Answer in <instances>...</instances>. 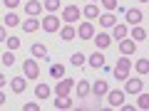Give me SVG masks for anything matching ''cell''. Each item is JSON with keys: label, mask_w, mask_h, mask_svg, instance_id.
I'll use <instances>...</instances> for the list:
<instances>
[{"label": "cell", "mask_w": 149, "mask_h": 111, "mask_svg": "<svg viewBox=\"0 0 149 111\" xmlns=\"http://www.w3.org/2000/svg\"><path fill=\"white\" fill-rule=\"evenodd\" d=\"M129 69H132V62H129V59H117V64H114V77H117L119 82H124L129 77Z\"/></svg>", "instance_id": "6da1fadb"}, {"label": "cell", "mask_w": 149, "mask_h": 111, "mask_svg": "<svg viewBox=\"0 0 149 111\" xmlns=\"http://www.w3.org/2000/svg\"><path fill=\"white\" fill-rule=\"evenodd\" d=\"M22 72H25L27 79H40V67H37L35 59H25L22 62Z\"/></svg>", "instance_id": "7a4b0ae2"}, {"label": "cell", "mask_w": 149, "mask_h": 111, "mask_svg": "<svg viewBox=\"0 0 149 111\" xmlns=\"http://www.w3.org/2000/svg\"><path fill=\"white\" fill-rule=\"evenodd\" d=\"M62 20L67 22V25H72L74 20H80V8H77V5H67V8H62Z\"/></svg>", "instance_id": "3957f363"}, {"label": "cell", "mask_w": 149, "mask_h": 111, "mask_svg": "<svg viewBox=\"0 0 149 111\" xmlns=\"http://www.w3.org/2000/svg\"><path fill=\"white\" fill-rule=\"evenodd\" d=\"M40 25H42L45 32H57V30H60V17H55V15H45Z\"/></svg>", "instance_id": "277c9868"}, {"label": "cell", "mask_w": 149, "mask_h": 111, "mask_svg": "<svg viewBox=\"0 0 149 111\" xmlns=\"http://www.w3.org/2000/svg\"><path fill=\"white\" fill-rule=\"evenodd\" d=\"M72 86H74V82L62 77V79H57V89H55V94H57V96H67L70 91H72Z\"/></svg>", "instance_id": "5b68a950"}, {"label": "cell", "mask_w": 149, "mask_h": 111, "mask_svg": "<svg viewBox=\"0 0 149 111\" xmlns=\"http://www.w3.org/2000/svg\"><path fill=\"white\" fill-rule=\"evenodd\" d=\"M90 91L95 94V99H102V96L109 91V86H107V82H104V79H100V82H95V84L90 86Z\"/></svg>", "instance_id": "8992f818"}, {"label": "cell", "mask_w": 149, "mask_h": 111, "mask_svg": "<svg viewBox=\"0 0 149 111\" xmlns=\"http://www.w3.org/2000/svg\"><path fill=\"white\" fill-rule=\"evenodd\" d=\"M104 96L109 99V106H114V109L124 104V91H107Z\"/></svg>", "instance_id": "52a82bcc"}, {"label": "cell", "mask_w": 149, "mask_h": 111, "mask_svg": "<svg viewBox=\"0 0 149 111\" xmlns=\"http://www.w3.org/2000/svg\"><path fill=\"white\" fill-rule=\"evenodd\" d=\"M124 82H127V94H139V91L144 89V82L142 79H129V77H127Z\"/></svg>", "instance_id": "ba28073f"}, {"label": "cell", "mask_w": 149, "mask_h": 111, "mask_svg": "<svg viewBox=\"0 0 149 111\" xmlns=\"http://www.w3.org/2000/svg\"><path fill=\"white\" fill-rule=\"evenodd\" d=\"M77 35H80L82 40H92V37H95V27H92V22H82L80 30H77Z\"/></svg>", "instance_id": "9c48e42d"}, {"label": "cell", "mask_w": 149, "mask_h": 111, "mask_svg": "<svg viewBox=\"0 0 149 111\" xmlns=\"http://www.w3.org/2000/svg\"><path fill=\"white\" fill-rule=\"evenodd\" d=\"M124 17H127V22H129V25H139V20H144V15L137 10V8H129V10L124 12Z\"/></svg>", "instance_id": "30bf717a"}, {"label": "cell", "mask_w": 149, "mask_h": 111, "mask_svg": "<svg viewBox=\"0 0 149 111\" xmlns=\"http://www.w3.org/2000/svg\"><path fill=\"white\" fill-rule=\"evenodd\" d=\"M40 10H42V3H37V0H30V3H25V12L30 17L40 15Z\"/></svg>", "instance_id": "8fae6325"}, {"label": "cell", "mask_w": 149, "mask_h": 111, "mask_svg": "<svg viewBox=\"0 0 149 111\" xmlns=\"http://www.w3.org/2000/svg\"><path fill=\"white\" fill-rule=\"evenodd\" d=\"M95 45H97V49H104V47L112 45V37L107 35V32H100V35L95 37Z\"/></svg>", "instance_id": "7c38bea8"}, {"label": "cell", "mask_w": 149, "mask_h": 111, "mask_svg": "<svg viewBox=\"0 0 149 111\" xmlns=\"http://www.w3.org/2000/svg\"><path fill=\"white\" fill-rule=\"evenodd\" d=\"M119 49H122V54H132L134 49H137V42L124 37V40H119Z\"/></svg>", "instance_id": "4fadbf2b"}, {"label": "cell", "mask_w": 149, "mask_h": 111, "mask_svg": "<svg viewBox=\"0 0 149 111\" xmlns=\"http://www.w3.org/2000/svg\"><path fill=\"white\" fill-rule=\"evenodd\" d=\"M74 91H77V99H85V96H90V84H87V79H80V84L74 86Z\"/></svg>", "instance_id": "5bb4252c"}, {"label": "cell", "mask_w": 149, "mask_h": 111, "mask_svg": "<svg viewBox=\"0 0 149 111\" xmlns=\"http://www.w3.org/2000/svg\"><path fill=\"white\" fill-rule=\"evenodd\" d=\"M60 37H62L65 42H70V40H74V37H77V30H74L72 25H65L62 30H60Z\"/></svg>", "instance_id": "9a60e30c"}, {"label": "cell", "mask_w": 149, "mask_h": 111, "mask_svg": "<svg viewBox=\"0 0 149 111\" xmlns=\"http://www.w3.org/2000/svg\"><path fill=\"white\" fill-rule=\"evenodd\" d=\"M127 35H129L127 25H114V27H112V37H114V40H124Z\"/></svg>", "instance_id": "2e32d148"}, {"label": "cell", "mask_w": 149, "mask_h": 111, "mask_svg": "<svg viewBox=\"0 0 149 111\" xmlns=\"http://www.w3.org/2000/svg\"><path fill=\"white\" fill-rule=\"evenodd\" d=\"M90 67H95V69L104 67V57H102V52H100V49H97V52L90 57Z\"/></svg>", "instance_id": "e0dca14e"}, {"label": "cell", "mask_w": 149, "mask_h": 111, "mask_svg": "<svg viewBox=\"0 0 149 111\" xmlns=\"http://www.w3.org/2000/svg\"><path fill=\"white\" fill-rule=\"evenodd\" d=\"M10 86H13V91H15V94H22V91H25V86H27V82L20 79V77H15V79L10 82Z\"/></svg>", "instance_id": "ac0fdd59"}, {"label": "cell", "mask_w": 149, "mask_h": 111, "mask_svg": "<svg viewBox=\"0 0 149 111\" xmlns=\"http://www.w3.org/2000/svg\"><path fill=\"white\" fill-rule=\"evenodd\" d=\"M32 57H40V59H47V49H45V45H32L30 47Z\"/></svg>", "instance_id": "d6986e66"}, {"label": "cell", "mask_w": 149, "mask_h": 111, "mask_svg": "<svg viewBox=\"0 0 149 111\" xmlns=\"http://www.w3.org/2000/svg\"><path fill=\"white\" fill-rule=\"evenodd\" d=\"M37 27H40V20H37V17H30V20L22 22V30H25V32H35Z\"/></svg>", "instance_id": "ffe728a7"}, {"label": "cell", "mask_w": 149, "mask_h": 111, "mask_svg": "<svg viewBox=\"0 0 149 111\" xmlns=\"http://www.w3.org/2000/svg\"><path fill=\"white\" fill-rule=\"evenodd\" d=\"M132 40L134 42H142V40H147V30H144V27H139V25H134V30H132Z\"/></svg>", "instance_id": "44dd1931"}, {"label": "cell", "mask_w": 149, "mask_h": 111, "mask_svg": "<svg viewBox=\"0 0 149 111\" xmlns=\"http://www.w3.org/2000/svg\"><path fill=\"white\" fill-rule=\"evenodd\" d=\"M100 22H102V27H114V25H117V17L112 15V12H107V15L100 17Z\"/></svg>", "instance_id": "7402d4cb"}, {"label": "cell", "mask_w": 149, "mask_h": 111, "mask_svg": "<svg viewBox=\"0 0 149 111\" xmlns=\"http://www.w3.org/2000/svg\"><path fill=\"white\" fill-rule=\"evenodd\" d=\"M35 96H37V99H47V96H50V86L47 84H37L35 86Z\"/></svg>", "instance_id": "603a6c76"}, {"label": "cell", "mask_w": 149, "mask_h": 111, "mask_svg": "<svg viewBox=\"0 0 149 111\" xmlns=\"http://www.w3.org/2000/svg\"><path fill=\"white\" fill-rule=\"evenodd\" d=\"M50 77L62 79V77H65V67H62V64H52V67H50Z\"/></svg>", "instance_id": "cb8c5ba5"}, {"label": "cell", "mask_w": 149, "mask_h": 111, "mask_svg": "<svg viewBox=\"0 0 149 111\" xmlns=\"http://www.w3.org/2000/svg\"><path fill=\"white\" fill-rule=\"evenodd\" d=\"M72 106V99H67V96H57L55 99V109H70Z\"/></svg>", "instance_id": "d4e9b609"}, {"label": "cell", "mask_w": 149, "mask_h": 111, "mask_svg": "<svg viewBox=\"0 0 149 111\" xmlns=\"http://www.w3.org/2000/svg\"><path fill=\"white\" fill-rule=\"evenodd\" d=\"M5 25L8 27H17V25H20V17H17L15 12H8V15H5Z\"/></svg>", "instance_id": "484cf974"}, {"label": "cell", "mask_w": 149, "mask_h": 111, "mask_svg": "<svg viewBox=\"0 0 149 111\" xmlns=\"http://www.w3.org/2000/svg\"><path fill=\"white\" fill-rule=\"evenodd\" d=\"M82 15H85V17H90V20H95V17L100 15V10H97V5H87L85 10H82Z\"/></svg>", "instance_id": "4316f807"}, {"label": "cell", "mask_w": 149, "mask_h": 111, "mask_svg": "<svg viewBox=\"0 0 149 111\" xmlns=\"http://www.w3.org/2000/svg\"><path fill=\"white\" fill-rule=\"evenodd\" d=\"M0 62L5 64V67H10V64H15V54H13V52H10V49H8V52H5V54H3V57H0Z\"/></svg>", "instance_id": "83f0119b"}, {"label": "cell", "mask_w": 149, "mask_h": 111, "mask_svg": "<svg viewBox=\"0 0 149 111\" xmlns=\"http://www.w3.org/2000/svg\"><path fill=\"white\" fill-rule=\"evenodd\" d=\"M5 42H8V49H10V52H15V49L20 47V37H8Z\"/></svg>", "instance_id": "f1b7e54d"}, {"label": "cell", "mask_w": 149, "mask_h": 111, "mask_svg": "<svg viewBox=\"0 0 149 111\" xmlns=\"http://www.w3.org/2000/svg\"><path fill=\"white\" fill-rule=\"evenodd\" d=\"M42 8H45V10H50V12H55V10L60 8V0H45Z\"/></svg>", "instance_id": "f546056e"}, {"label": "cell", "mask_w": 149, "mask_h": 111, "mask_svg": "<svg viewBox=\"0 0 149 111\" xmlns=\"http://www.w3.org/2000/svg\"><path fill=\"white\" fill-rule=\"evenodd\" d=\"M85 54H82V52H74L72 54V64H74V67H82V64H85Z\"/></svg>", "instance_id": "4dcf8cb0"}, {"label": "cell", "mask_w": 149, "mask_h": 111, "mask_svg": "<svg viewBox=\"0 0 149 111\" xmlns=\"http://www.w3.org/2000/svg\"><path fill=\"white\" fill-rule=\"evenodd\" d=\"M134 67H137V72H139V74H147V72H149V62H147V59H139Z\"/></svg>", "instance_id": "1f68e13d"}, {"label": "cell", "mask_w": 149, "mask_h": 111, "mask_svg": "<svg viewBox=\"0 0 149 111\" xmlns=\"http://www.w3.org/2000/svg\"><path fill=\"white\" fill-rule=\"evenodd\" d=\"M147 106H149V96L139 91V101H137V109H147Z\"/></svg>", "instance_id": "d6a6232c"}, {"label": "cell", "mask_w": 149, "mask_h": 111, "mask_svg": "<svg viewBox=\"0 0 149 111\" xmlns=\"http://www.w3.org/2000/svg\"><path fill=\"white\" fill-rule=\"evenodd\" d=\"M102 5H104L107 10H114V8H117V0H102Z\"/></svg>", "instance_id": "836d02e7"}, {"label": "cell", "mask_w": 149, "mask_h": 111, "mask_svg": "<svg viewBox=\"0 0 149 111\" xmlns=\"http://www.w3.org/2000/svg\"><path fill=\"white\" fill-rule=\"evenodd\" d=\"M3 3H5V5L10 8V10H15V8L20 5V0H3Z\"/></svg>", "instance_id": "e575fe53"}, {"label": "cell", "mask_w": 149, "mask_h": 111, "mask_svg": "<svg viewBox=\"0 0 149 111\" xmlns=\"http://www.w3.org/2000/svg\"><path fill=\"white\" fill-rule=\"evenodd\" d=\"M5 40H8V30L0 25V42H5Z\"/></svg>", "instance_id": "d590c367"}, {"label": "cell", "mask_w": 149, "mask_h": 111, "mask_svg": "<svg viewBox=\"0 0 149 111\" xmlns=\"http://www.w3.org/2000/svg\"><path fill=\"white\" fill-rule=\"evenodd\" d=\"M25 111H37V104H25Z\"/></svg>", "instance_id": "8d00e7d4"}, {"label": "cell", "mask_w": 149, "mask_h": 111, "mask_svg": "<svg viewBox=\"0 0 149 111\" xmlns=\"http://www.w3.org/2000/svg\"><path fill=\"white\" fill-rule=\"evenodd\" d=\"M5 82H8V77H5V74H0V89L5 86Z\"/></svg>", "instance_id": "74e56055"}, {"label": "cell", "mask_w": 149, "mask_h": 111, "mask_svg": "<svg viewBox=\"0 0 149 111\" xmlns=\"http://www.w3.org/2000/svg\"><path fill=\"white\" fill-rule=\"evenodd\" d=\"M5 104V94H3V91H0V106Z\"/></svg>", "instance_id": "f35d334b"}, {"label": "cell", "mask_w": 149, "mask_h": 111, "mask_svg": "<svg viewBox=\"0 0 149 111\" xmlns=\"http://www.w3.org/2000/svg\"><path fill=\"white\" fill-rule=\"evenodd\" d=\"M139 3H149V0H139Z\"/></svg>", "instance_id": "ab89813d"}]
</instances>
